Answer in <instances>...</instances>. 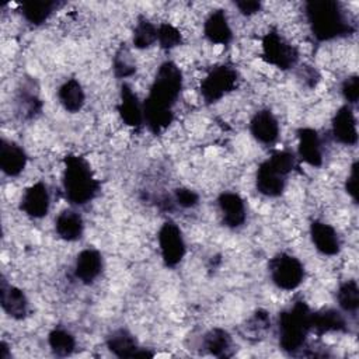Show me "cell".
Here are the masks:
<instances>
[{"label": "cell", "mask_w": 359, "mask_h": 359, "mask_svg": "<svg viewBox=\"0 0 359 359\" xmlns=\"http://www.w3.org/2000/svg\"><path fill=\"white\" fill-rule=\"evenodd\" d=\"M182 91V73L174 62H164L157 69L149 95L143 102L144 123L153 133H160L172 121V107Z\"/></svg>", "instance_id": "1"}, {"label": "cell", "mask_w": 359, "mask_h": 359, "mask_svg": "<svg viewBox=\"0 0 359 359\" xmlns=\"http://www.w3.org/2000/svg\"><path fill=\"white\" fill-rule=\"evenodd\" d=\"M306 15L313 36L321 42L349 35L353 31L342 6L334 0L307 1Z\"/></svg>", "instance_id": "2"}, {"label": "cell", "mask_w": 359, "mask_h": 359, "mask_svg": "<svg viewBox=\"0 0 359 359\" xmlns=\"http://www.w3.org/2000/svg\"><path fill=\"white\" fill-rule=\"evenodd\" d=\"M62 182L66 199L74 206L87 205L100 191V182L94 177L88 161L77 154L65 157Z\"/></svg>", "instance_id": "3"}, {"label": "cell", "mask_w": 359, "mask_h": 359, "mask_svg": "<svg viewBox=\"0 0 359 359\" xmlns=\"http://www.w3.org/2000/svg\"><path fill=\"white\" fill-rule=\"evenodd\" d=\"M311 310L306 302L297 300L289 309L279 313L278 335L279 346L286 353L299 352L310 332Z\"/></svg>", "instance_id": "4"}, {"label": "cell", "mask_w": 359, "mask_h": 359, "mask_svg": "<svg viewBox=\"0 0 359 359\" xmlns=\"http://www.w3.org/2000/svg\"><path fill=\"white\" fill-rule=\"evenodd\" d=\"M296 164V157L287 150H276L258 165L255 174L257 191L268 198L280 196L286 187L287 175Z\"/></svg>", "instance_id": "5"}, {"label": "cell", "mask_w": 359, "mask_h": 359, "mask_svg": "<svg viewBox=\"0 0 359 359\" xmlns=\"http://www.w3.org/2000/svg\"><path fill=\"white\" fill-rule=\"evenodd\" d=\"M269 276L273 285L282 290H294L304 279V266L294 255L276 254L268 265Z\"/></svg>", "instance_id": "6"}, {"label": "cell", "mask_w": 359, "mask_h": 359, "mask_svg": "<svg viewBox=\"0 0 359 359\" xmlns=\"http://www.w3.org/2000/svg\"><path fill=\"white\" fill-rule=\"evenodd\" d=\"M238 81V73L229 65L213 67L201 83V95L206 104H213L233 91Z\"/></svg>", "instance_id": "7"}, {"label": "cell", "mask_w": 359, "mask_h": 359, "mask_svg": "<svg viewBox=\"0 0 359 359\" xmlns=\"http://www.w3.org/2000/svg\"><path fill=\"white\" fill-rule=\"evenodd\" d=\"M262 57L266 63L287 70L297 63L299 53L279 32L269 31L262 38Z\"/></svg>", "instance_id": "8"}, {"label": "cell", "mask_w": 359, "mask_h": 359, "mask_svg": "<svg viewBox=\"0 0 359 359\" xmlns=\"http://www.w3.org/2000/svg\"><path fill=\"white\" fill-rule=\"evenodd\" d=\"M157 238L164 264L170 268L177 266L185 255V241L178 224L172 220L164 222L158 230Z\"/></svg>", "instance_id": "9"}, {"label": "cell", "mask_w": 359, "mask_h": 359, "mask_svg": "<svg viewBox=\"0 0 359 359\" xmlns=\"http://www.w3.org/2000/svg\"><path fill=\"white\" fill-rule=\"evenodd\" d=\"M50 206V195L43 182H35L28 187L21 198L20 209L32 219H42L48 215Z\"/></svg>", "instance_id": "10"}, {"label": "cell", "mask_w": 359, "mask_h": 359, "mask_svg": "<svg viewBox=\"0 0 359 359\" xmlns=\"http://www.w3.org/2000/svg\"><path fill=\"white\" fill-rule=\"evenodd\" d=\"M107 348L118 358H151L153 353L140 348L136 338L125 328L114 330L107 337Z\"/></svg>", "instance_id": "11"}, {"label": "cell", "mask_w": 359, "mask_h": 359, "mask_svg": "<svg viewBox=\"0 0 359 359\" xmlns=\"http://www.w3.org/2000/svg\"><path fill=\"white\" fill-rule=\"evenodd\" d=\"M223 224L229 229H238L245 223L247 209L244 199L236 192H223L217 198Z\"/></svg>", "instance_id": "12"}, {"label": "cell", "mask_w": 359, "mask_h": 359, "mask_svg": "<svg viewBox=\"0 0 359 359\" xmlns=\"http://www.w3.org/2000/svg\"><path fill=\"white\" fill-rule=\"evenodd\" d=\"M102 255L95 248H84L80 251L74 261V276L84 285L93 283L102 272Z\"/></svg>", "instance_id": "13"}, {"label": "cell", "mask_w": 359, "mask_h": 359, "mask_svg": "<svg viewBox=\"0 0 359 359\" xmlns=\"http://www.w3.org/2000/svg\"><path fill=\"white\" fill-rule=\"evenodd\" d=\"M332 136L337 142L355 146L358 143L356 118L351 105H342L332 118Z\"/></svg>", "instance_id": "14"}, {"label": "cell", "mask_w": 359, "mask_h": 359, "mask_svg": "<svg viewBox=\"0 0 359 359\" xmlns=\"http://www.w3.org/2000/svg\"><path fill=\"white\" fill-rule=\"evenodd\" d=\"M252 137L261 144H273L279 136V122L269 109H259L250 122Z\"/></svg>", "instance_id": "15"}, {"label": "cell", "mask_w": 359, "mask_h": 359, "mask_svg": "<svg viewBox=\"0 0 359 359\" xmlns=\"http://www.w3.org/2000/svg\"><path fill=\"white\" fill-rule=\"evenodd\" d=\"M310 238L318 252L323 255H337L341 250V238L337 230L321 220H314L310 224Z\"/></svg>", "instance_id": "16"}, {"label": "cell", "mask_w": 359, "mask_h": 359, "mask_svg": "<svg viewBox=\"0 0 359 359\" xmlns=\"http://www.w3.org/2000/svg\"><path fill=\"white\" fill-rule=\"evenodd\" d=\"M118 114L121 119L132 128H139L144 123L143 104L139 101L136 93L126 83L121 86V95L118 104Z\"/></svg>", "instance_id": "17"}, {"label": "cell", "mask_w": 359, "mask_h": 359, "mask_svg": "<svg viewBox=\"0 0 359 359\" xmlns=\"http://www.w3.org/2000/svg\"><path fill=\"white\" fill-rule=\"evenodd\" d=\"M297 139L299 158L311 167H320L323 164V147L317 130L311 128H300L297 130Z\"/></svg>", "instance_id": "18"}, {"label": "cell", "mask_w": 359, "mask_h": 359, "mask_svg": "<svg viewBox=\"0 0 359 359\" xmlns=\"http://www.w3.org/2000/svg\"><path fill=\"white\" fill-rule=\"evenodd\" d=\"M0 300L3 311L14 318V320H24L28 314V299L25 293L7 283L6 279H1V289H0Z\"/></svg>", "instance_id": "19"}, {"label": "cell", "mask_w": 359, "mask_h": 359, "mask_svg": "<svg viewBox=\"0 0 359 359\" xmlns=\"http://www.w3.org/2000/svg\"><path fill=\"white\" fill-rule=\"evenodd\" d=\"M27 165V154L24 149L7 139L0 140V168L8 177L20 175Z\"/></svg>", "instance_id": "20"}, {"label": "cell", "mask_w": 359, "mask_h": 359, "mask_svg": "<svg viewBox=\"0 0 359 359\" xmlns=\"http://www.w3.org/2000/svg\"><path fill=\"white\" fill-rule=\"evenodd\" d=\"M203 34L209 42L216 45H227L231 42L233 31L224 10H215L208 15L203 24Z\"/></svg>", "instance_id": "21"}, {"label": "cell", "mask_w": 359, "mask_h": 359, "mask_svg": "<svg viewBox=\"0 0 359 359\" xmlns=\"http://www.w3.org/2000/svg\"><path fill=\"white\" fill-rule=\"evenodd\" d=\"M346 320L344 314L334 309H324L313 313L310 318V331L317 335H324L328 332H344L346 331Z\"/></svg>", "instance_id": "22"}, {"label": "cell", "mask_w": 359, "mask_h": 359, "mask_svg": "<svg viewBox=\"0 0 359 359\" xmlns=\"http://www.w3.org/2000/svg\"><path fill=\"white\" fill-rule=\"evenodd\" d=\"M55 230L65 241L80 240L84 233V222L81 215L73 209L63 210L55 220Z\"/></svg>", "instance_id": "23"}, {"label": "cell", "mask_w": 359, "mask_h": 359, "mask_svg": "<svg viewBox=\"0 0 359 359\" xmlns=\"http://www.w3.org/2000/svg\"><path fill=\"white\" fill-rule=\"evenodd\" d=\"M57 98L62 107L72 114L79 112L86 102L84 90L76 79H69L59 87Z\"/></svg>", "instance_id": "24"}, {"label": "cell", "mask_w": 359, "mask_h": 359, "mask_svg": "<svg viewBox=\"0 0 359 359\" xmlns=\"http://www.w3.org/2000/svg\"><path fill=\"white\" fill-rule=\"evenodd\" d=\"M203 348L217 358L230 356L231 337L223 328H212L203 337Z\"/></svg>", "instance_id": "25"}, {"label": "cell", "mask_w": 359, "mask_h": 359, "mask_svg": "<svg viewBox=\"0 0 359 359\" xmlns=\"http://www.w3.org/2000/svg\"><path fill=\"white\" fill-rule=\"evenodd\" d=\"M56 7H57V3L52 0L27 1V3H22L21 6V14L29 24L41 25L49 18V15L55 11Z\"/></svg>", "instance_id": "26"}, {"label": "cell", "mask_w": 359, "mask_h": 359, "mask_svg": "<svg viewBox=\"0 0 359 359\" xmlns=\"http://www.w3.org/2000/svg\"><path fill=\"white\" fill-rule=\"evenodd\" d=\"M337 302L339 309L346 314H355L359 309V286L356 280L349 279L339 285L337 290Z\"/></svg>", "instance_id": "27"}, {"label": "cell", "mask_w": 359, "mask_h": 359, "mask_svg": "<svg viewBox=\"0 0 359 359\" xmlns=\"http://www.w3.org/2000/svg\"><path fill=\"white\" fill-rule=\"evenodd\" d=\"M50 351L60 358L70 356L76 349V339L72 332L65 328H53L48 335Z\"/></svg>", "instance_id": "28"}, {"label": "cell", "mask_w": 359, "mask_h": 359, "mask_svg": "<svg viewBox=\"0 0 359 359\" xmlns=\"http://www.w3.org/2000/svg\"><path fill=\"white\" fill-rule=\"evenodd\" d=\"M157 42V27L147 18L140 17L133 29V45L137 49L150 48Z\"/></svg>", "instance_id": "29"}, {"label": "cell", "mask_w": 359, "mask_h": 359, "mask_svg": "<svg viewBox=\"0 0 359 359\" xmlns=\"http://www.w3.org/2000/svg\"><path fill=\"white\" fill-rule=\"evenodd\" d=\"M157 42L163 49H172L182 43V35L177 27L164 22L157 27Z\"/></svg>", "instance_id": "30"}, {"label": "cell", "mask_w": 359, "mask_h": 359, "mask_svg": "<svg viewBox=\"0 0 359 359\" xmlns=\"http://www.w3.org/2000/svg\"><path fill=\"white\" fill-rule=\"evenodd\" d=\"M136 72L135 63L132 60L130 52L125 48H121L115 57H114V73L116 77L119 79H126L129 76H132Z\"/></svg>", "instance_id": "31"}, {"label": "cell", "mask_w": 359, "mask_h": 359, "mask_svg": "<svg viewBox=\"0 0 359 359\" xmlns=\"http://www.w3.org/2000/svg\"><path fill=\"white\" fill-rule=\"evenodd\" d=\"M18 105H20V112L25 118H32L41 111V100L36 97L35 93L32 91H21L18 97Z\"/></svg>", "instance_id": "32"}, {"label": "cell", "mask_w": 359, "mask_h": 359, "mask_svg": "<svg viewBox=\"0 0 359 359\" xmlns=\"http://www.w3.org/2000/svg\"><path fill=\"white\" fill-rule=\"evenodd\" d=\"M271 327V318L268 316L266 311L264 310H257L252 317L247 321L245 324V330L247 332H251L254 337L261 335L262 332H265L268 328Z\"/></svg>", "instance_id": "33"}, {"label": "cell", "mask_w": 359, "mask_h": 359, "mask_svg": "<svg viewBox=\"0 0 359 359\" xmlns=\"http://www.w3.org/2000/svg\"><path fill=\"white\" fill-rule=\"evenodd\" d=\"M341 93L344 100L346 101V105H355L359 100V79L356 74L349 76L344 80L341 86Z\"/></svg>", "instance_id": "34"}, {"label": "cell", "mask_w": 359, "mask_h": 359, "mask_svg": "<svg viewBox=\"0 0 359 359\" xmlns=\"http://www.w3.org/2000/svg\"><path fill=\"white\" fill-rule=\"evenodd\" d=\"M174 201L178 206L189 209L199 203V195L189 188H177L174 191Z\"/></svg>", "instance_id": "35"}, {"label": "cell", "mask_w": 359, "mask_h": 359, "mask_svg": "<svg viewBox=\"0 0 359 359\" xmlns=\"http://www.w3.org/2000/svg\"><path fill=\"white\" fill-rule=\"evenodd\" d=\"M345 191L356 203L358 202V161H355L351 165V171L345 181Z\"/></svg>", "instance_id": "36"}, {"label": "cell", "mask_w": 359, "mask_h": 359, "mask_svg": "<svg viewBox=\"0 0 359 359\" xmlns=\"http://www.w3.org/2000/svg\"><path fill=\"white\" fill-rule=\"evenodd\" d=\"M234 6L238 8V11L243 15H254L261 10V3L259 1H254V0H241V1H236Z\"/></svg>", "instance_id": "37"}, {"label": "cell", "mask_w": 359, "mask_h": 359, "mask_svg": "<svg viewBox=\"0 0 359 359\" xmlns=\"http://www.w3.org/2000/svg\"><path fill=\"white\" fill-rule=\"evenodd\" d=\"M0 358L1 359H7L8 358V346L6 342L0 344Z\"/></svg>", "instance_id": "38"}]
</instances>
